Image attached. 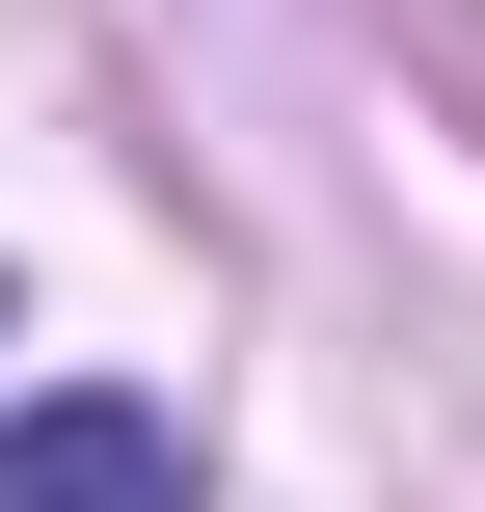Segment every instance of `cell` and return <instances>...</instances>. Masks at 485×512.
<instances>
[{
	"mask_svg": "<svg viewBox=\"0 0 485 512\" xmlns=\"http://www.w3.org/2000/svg\"><path fill=\"white\" fill-rule=\"evenodd\" d=\"M0 512H189V405H135V378L0 405Z\"/></svg>",
	"mask_w": 485,
	"mask_h": 512,
	"instance_id": "6da1fadb",
	"label": "cell"
}]
</instances>
